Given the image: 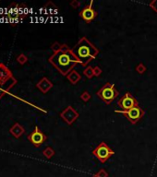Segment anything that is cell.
<instances>
[{"label":"cell","instance_id":"obj_21","mask_svg":"<svg viewBox=\"0 0 157 177\" xmlns=\"http://www.w3.org/2000/svg\"><path fill=\"white\" fill-rule=\"evenodd\" d=\"M93 74L95 77H99L102 74V69L100 68L99 67H93Z\"/></svg>","mask_w":157,"mask_h":177},{"label":"cell","instance_id":"obj_7","mask_svg":"<svg viewBox=\"0 0 157 177\" xmlns=\"http://www.w3.org/2000/svg\"><path fill=\"white\" fill-rule=\"evenodd\" d=\"M27 138L33 145H34L36 148H39L41 145H42L46 141L47 137L40 130V128L38 126H35L34 130L31 133L30 135H28Z\"/></svg>","mask_w":157,"mask_h":177},{"label":"cell","instance_id":"obj_22","mask_svg":"<svg viewBox=\"0 0 157 177\" xmlns=\"http://www.w3.org/2000/svg\"><path fill=\"white\" fill-rule=\"evenodd\" d=\"M149 6L157 13V0H153V1H152V2L149 4Z\"/></svg>","mask_w":157,"mask_h":177},{"label":"cell","instance_id":"obj_4","mask_svg":"<svg viewBox=\"0 0 157 177\" xmlns=\"http://www.w3.org/2000/svg\"><path fill=\"white\" fill-rule=\"evenodd\" d=\"M114 154H115L114 151L105 142H101L93 151V155H94V157H96L101 163L106 162Z\"/></svg>","mask_w":157,"mask_h":177},{"label":"cell","instance_id":"obj_14","mask_svg":"<svg viewBox=\"0 0 157 177\" xmlns=\"http://www.w3.org/2000/svg\"><path fill=\"white\" fill-rule=\"evenodd\" d=\"M42 154H44V156L46 159H51L55 155V151L52 149L51 147H47L44 151H42Z\"/></svg>","mask_w":157,"mask_h":177},{"label":"cell","instance_id":"obj_23","mask_svg":"<svg viewBox=\"0 0 157 177\" xmlns=\"http://www.w3.org/2000/svg\"><path fill=\"white\" fill-rule=\"evenodd\" d=\"M70 5H71V7H72V8H79L80 6V2L78 1V0H74V1H72L70 3Z\"/></svg>","mask_w":157,"mask_h":177},{"label":"cell","instance_id":"obj_10","mask_svg":"<svg viewBox=\"0 0 157 177\" xmlns=\"http://www.w3.org/2000/svg\"><path fill=\"white\" fill-rule=\"evenodd\" d=\"M36 87L42 93H46L53 88V83L47 78H42L40 81H38Z\"/></svg>","mask_w":157,"mask_h":177},{"label":"cell","instance_id":"obj_20","mask_svg":"<svg viewBox=\"0 0 157 177\" xmlns=\"http://www.w3.org/2000/svg\"><path fill=\"white\" fill-rule=\"evenodd\" d=\"M96 175L98 177H108V173L106 172V171L105 169H101L96 173Z\"/></svg>","mask_w":157,"mask_h":177},{"label":"cell","instance_id":"obj_3","mask_svg":"<svg viewBox=\"0 0 157 177\" xmlns=\"http://www.w3.org/2000/svg\"><path fill=\"white\" fill-rule=\"evenodd\" d=\"M96 94L105 103L109 105L112 103V101L119 95V92L117 90L115 84L107 82L100 88Z\"/></svg>","mask_w":157,"mask_h":177},{"label":"cell","instance_id":"obj_18","mask_svg":"<svg viewBox=\"0 0 157 177\" xmlns=\"http://www.w3.org/2000/svg\"><path fill=\"white\" fill-rule=\"evenodd\" d=\"M146 70H147L146 67H145L143 64H142V63H140V64L136 67V71H137L139 74H143Z\"/></svg>","mask_w":157,"mask_h":177},{"label":"cell","instance_id":"obj_8","mask_svg":"<svg viewBox=\"0 0 157 177\" xmlns=\"http://www.w3.org/2000/svg\"><path fill=\"white\" fill-rule=\"evenodd\" d=\"M93 4V1H91L90 4L85 6L80 12V17L86 23L92 22L97 17V12L94 10Z\"/></svg>","mask_w":157,"mask_h":177},{"label":"cell","instance_id":"obj_17","mask_svg":"<svg viewBox=\"0 0 157 177\" xmlns=\"http://www.w3.org/2000/svg\"><path fill=\"white\" fill-rule=\"evenodd\" d=\"M17 61H18V63H20V65H24V64L27 63V61H28V57H27L25 54H20L17 57Z\"/></svg>","mask_w":157,"mask_h":177},{"label":"cell","instance_id":"obj_5","mask_svg":"<svg viewBox=\"0 0 157 177\" xmlns=\"http://www.w3.org/2000/svg\"><path fill=\"white\" fill-rule=\"evenodd\" d=\"M115 112L118 113H122L127 118V119L133 125L137 124L145 114L144 110L142 109L140 105H137V106H135V107H133L130 110H127V111L115 110Z\"/></svg>","mask_w":157,"mask_h":177},{"label":"cell","instance_id":"obj_12","mask_svg":"<svg viewBox=\"0 0 157 177\" xmlns=\"http://www.w3.org/2000/svg\"><path fill=\"white\" fill-rule=\"evenodd\" d=\"M24 131H25V130H24L23 126H22L20 124H19V123H15V124H14V125L11 126V128L9 129L10 134H11L12 136L15 137L16 138H20V137L23 135Z\"/></svg>","mask_w":157,"mask_h":177},{"label":"cell","instance_id":"obj_24","mask_svg":"<svg viewBox=\"0 0 157 177\" xmlns=\"http://www.w3.org/2000/svg\"><path fill=\"white\" fill-rule=\"evenodd\" d=\"M92 177H98V176H97L96 174H94V175H93V176H92Z\"/></svg>","mask_w":157,"mask_h":177},{"label":"cell","instance_id":"obj_9","mask_svg":"<svg viewBox=\"0 0 157 177\" xmlns=\"http://www.w3.org/2000/svg\"><path fill=\"white\" fill-rule=\"evenodd\" d=\"M79 113L72 107V106H68L66 109H64L61 113L60 116L62 119L69 126L72 125L78 118H79Z\"/></svg>","mask_w":157,"mask_h":177},{"label":"cell","instance_id":"obj_1","mask_svg":"<svg viewBox=\"0 0 157 177\" xmlns=\"http://www.w3.org/2000/svg\"><path fill=\"white\" fill-rule=\"evenodd\" d=\"M48 61L63 76H68V74L71 70H73L78 64H81L73 53V50L67 46L66 44H63V47L60 51L54 53L49 57Z\"/></svg>","mask_w":157,"mask_h":177},{"label":"cell","instance_id":"obj_13","mask_svg":"<svg viewBox=\"0 0 157 177\" xmlns=\"http://www.w3.org/2000/svg\"><path fill=\"white\" fill-rule=\"evenodd\" d=\"M67 78H68V81H69L71 84L75 85V84H77V83L80 80V78H81V77H80V75L79 74L78 71H76L75 69H73V70H71V71L68 74Z\"/></svg>","mask_w":157,"mask_h":177},{"label":"cell","instance_id":"obj_15","mask_svg":"<svg viewBox=\"0 0 157 177\" xmlns=\"http://www.w3.org/2000/svg\"><path fill=\"white\" fill-rule=\"evenodd\" d=\"M83 74L85 76H86L88 79H92L93 76H94V74H93V67H87L86 68H85L83 70Z\"/></svg>","mask_w":157,"mask_h":177},{"label":"cell","instance_id":"obj_6","mask_svg":"<svg viewBox=\"0 0 157 177\" xmlns=\"http://www.w3.org/2000/svg\"><path fill=\"white\" fill-rule=\"evenodd\" d=\"M118 105L124 111H127L139 105V101L130 92H127L118 100Z\"/></svg>","mask_w":157,"mask_h":177},{"label":"cell","instance_id":"obj_16","mask_svg":"<svg viewBox=\"0 0 157 177\" xmlns=\"http://www.w3.org/2000/svg\"><path fill=\"white\" fill-rule=\"evenodd\" d=\"M62 47H63V44H60L59 42H54V43L52 44L51 49L53 50V52H54V53H56V52L60 51V50L62 49Z\"/></svg>","mask_w":157,"mask_h":177},{"label":"cell","instance_id":"obj_2","mask_svg":"<svg viewBox=\"0 0 157 177\" xmlns=\"http://www.w3.org/2000/svg\"><path fill=\"white\" fill-rule=\"evenodd\" d=\"M72 50L82 66H87L99 54V50L86 37L80 38Z\"/></svg>","mask_w":157,"mask_h":177},{"label":"cell","instance_id":"obj_11","mask_svg":"<svg viewBox=\"0 0 157 177\" xmlns=\"http://www.w3.org/2000/svg\"><path fill=\"white\" fill-rule=\"evenodd\" d=\"M11 76L12 74L10 70L5 65L0 64V85H3Z\"/></svg>","mask_w":157,"mask_h":177},{"label":"cell","instance_id":"obj_19","mask_svg":"<svg viewBox=\"0 0 157 177\" xmlns=\"http://www.w3.org/2000/svg\"><path fill=\"white\" fill-rule=\"evenodd\" d=\"M80 99L83 101H88L90 99H91V94L88 92H84L81 93L80 95Z\"/></svg>","mask_w":157,"mask_h":177}]
</instances>
